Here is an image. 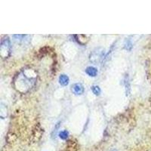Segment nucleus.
Listing matches in <instances>:
<instances>
[{"label":"nucleus","mask_w":151,"mask_h":151,"mask_svg":"<svg viewBox=\"0 0 151 151\" xmlns=\"http://www.w3.org/2000/svg\"><path fill=\"white\" fill-rule=\"evenodd\" d=\"M86 73L88 75L90 76L94 77V76H96L97 74H98V70L94 67H88L86 68Z\"/></svg>","instance_id":"1"},{"label":"nucleus","mask_w":151,"mask_h":151,"mask_svg":"<svg viewBox=\"0 0 151 151\" xmlns=\"http://www.w3.org/2000/svg\"><path fill=\"white\" fill-rule=\"evenodd\" d=\"M73 91L76 94H82L84 91V88H83V86L79 83H76V84L74 85L73 86Z\"/></svg>","instance_id":"2"},{"label":"nucleus","mask_w":151,"mask_h":151,"mask_svg":"<svg viewBox=\"0 0 151 151\" xmlns=\"http://www.w3.org/2000/svg\"><path fill=\"white\" fill-rule=\"evenodd\" d=\"M59 83L62 86H67L69 83V77L67 75H61L59 77Z\"/></svg>","instance_id":"3"},{"label":"nucleus","mask_w":151,"mask_h":151,"mask_svg":"<svg viewBox=\"0 0 151 151\" xmlns=\"http://www.w3.org/2000/svg\"><path fill=\"white\" fill-rule=\"evenodd\" d=\"M69 136V132H67V130H64V131H61V132L59 133V137L63 140H65L67 139V137Z\"/></svg>","instance_id":"4"},{"label":"nucleus","mask_w":151,"mask_h":151,"mask_svg":"<svg viewBox=\"0 0 151 151\" xmlns=\"http://www.w3.org/2000/svg\"><path fill=\"white\" fill-rule=\"evenodd\" d=\"M91 91H92V92L94 93L95 95H99V94H101V88L97 86H92V87H91Z\"/></svg>","instance_id":"5"}]
</instances>
